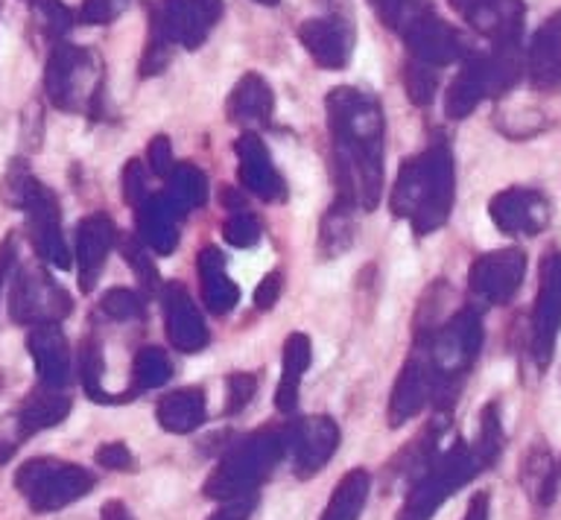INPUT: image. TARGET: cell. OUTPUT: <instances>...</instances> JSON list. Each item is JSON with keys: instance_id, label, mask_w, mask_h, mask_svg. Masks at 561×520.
I'll list each match as a JSON object with an SVG mask.
<instances>
[{"instance_id": "1", "label": "cell", "mask_w": 561, "mask_h": 520, "mask_svg": "<svg viewBox=\"0 0 561 520\" xmlns=\"http://www.w3.org/2000/svg\"><path fill=\"white\" fill-rule=\"evenodd\" d=\"M336 199L375 211L383 194V108L371 94L340 85L324 97Z\"/></svg>"}, {"instance_id": "2", "label": "cell", "mask_w": 561, "mask_h": 520, "mask_svg": "<svg viewBox=\"0 0 561 520\" xmlns=\"http://www.w3.org/2000/svg\"><path fill=\"white\" fill-rule=\"evenodd\" d=\"M456 170L445 143H433L403 161L392 187V213L424 238L442 229L454 211Z\"/></svg>"}, {"instance_id": "3", "label": "cell", "mask_w": 561, "mask_h": 520, "mask_svg": "<svg viewBox=\"0 0 561 520\" xmlns=\"http://www.w3.org/2000/svg\"><path fill=\"white\" fill-rule=\"evenodd\" d=\"M482 319L473 308L456 310L442 327H424L419 336V351L427 357L430 369L436 374V406L450 409L456 401L459 383L471 371L482 351Z\"/></svg>"}, {"instance_id": "4", "label": "cell", "mask_w": 561, "mask_h": 520, "mask_svg": "<svg viewBox=\"0 0 561 520\" xmlns=\"http://www.w3.org/2000/svg\"><path fill=\"white\" fill-rule=\"evenodd\" d=\"M287 453V427H263L226 450L205 483V497L219 502L252 497Z\"/></svg>"}, {"instance_id": "5", "label": "cell", "mask_w": 561, "mask_h": 520, "mask_svg": "<svg viewBox=\"0 0 561 520\" xmlns=\"http://www.w3.org/2000/svg\"><path fill=\"white\" fill-rule=\"evenodd\" d=\"M494 465V459L473 441H456L447 450H438L433 462L412 479V488L403 500L394 520H433L438 506L454 497L462 485H468L485 467Z\"/></svg>"}, {"instance_id": "6", "label": "cell", "mask_w": 561, "mask_h": 520, "mask_svg": "<svg viewBox=\"0 0 561 520\" xmlns=\"http://www.w3.org/2000/svg\"><path fill=\"white\" fill-rule=\"evenodd\" d=\"M524 56L512 45H494L489 54H471L462 59V71L445 91V115L450 120H465L485 100L503 97L524 73Z\"/></svg>"}, {"instance_id": "7", "label": "cell", "mask_w": 561, "mask_h": 520, "mask_svg": "<svg viewBox=\"0 0 561 520\" xmlns=\"http://www.w3.org/2000/svg\"><path fill=\"white\" fill-rule=\"evenodd\" d=\"M94 485L96 476L88 467L53 457L26 459L15 471V488L38 515H50L82 500Z\"/></svg>"}, {"instance_id": "8", "label": "cell", "mask_w": 561, "mask_h": 520, "mask_svg": "<svg viewBox=\"0 0 561 520\" xmlns=\"http://www.w3.org/2000/svg\"><path fill=\"white\" fill-rule=\"evenodd\" d=\"M9 190H12L9 199L26 213V231H30V240H33L38 257L56 269H70L73 255H70L68 240L61 234V211L53 190H47L30 173H15Z\"/></svg>"}, {"instance_id": "9", "label": "cell", "mask_w": 561, "mask_h": 520, "mask_svg": "<svg viewBox=\"0 0 561 520\" xmlns=\"http://www.w3.org/2000/svg\"><path fill=\"white\" fill-rule=\"evenodd\" d=\"M100 85H103L100 59L85 47L56 42L47 68H44V91L53 106L61 112L94 108Z\"/></svg>"}, {"instance_id": "10", "label": "cell", "mask_w": 561, "mask_h": 520, "mask_svg": "<svg viewBox=\"0 0 561 520\" xmlns=\"http://www.w3.org/2000/svg\"><path fill=\"white\" fill-rule=\"evenodd\" d=\"M73 299L65 287L53 281L50 273L38 264L21 266L12 278L9 292V316L24 327L35 325H59L61 319L70 316Z\"/></svg>"}, {"instance_id": "11", "label": "cell", "mask_w": 561, "mask_h": 520, "mask_svg": "<svg viewBox=\"0 0 561 520\" xmlns=\"http://www.w3.org/2000/svg\"><path fill=\"white\" fill-rule=\"evenodd\" d=\"M70 413V397L61 389L38 386L21 401L15 413L9 415L7 421L0 424V462H7L18 450V444L35 432L50 430L61 424Z\"/></svg>"}, {"instance_id": "12", "label": "cell", "mask_w": 561, "mask_h": 520, "mask_svg": "<svg viewBox=\"0 0 561 520\" xmlns=\"http://www.w3.org/2000/svg\"><path fill=\"white\" fill-rule=\"evenodd\" d=\"M561 331V252H550L541 264V284L533 308V360L547 369Z\"/></svg>"}, {"instance_id": "13", "label": "cell", "mask_w": 561, "mask_h": 520, "mask_svg": "<svg viewBox=\"0 0 561 520\" xmlns=\"http://www.w3.org/2000/svg\"><path fill=\"white\" fill-rule=\"evenodd\" d=\"M526 278V255L520 249H494L473 261L468 287L485 304H508Z\"/></svg>"}, {"instance_id": "14", "label": "cell", "mask_w": 561, "mask_h": 520, "mask_svg": "<svg viewBox=\"0 0 561 520\" xmlns=\"http://www.w3.org/2000/svg\"><path fill=\"white\" fill-rule=\"evenodd\" d=\"M401 38L412 59H419V62L430 65V68H445V65L462 62V59L471 56L468 38L438 19L436 10L419 15L410 27L403 30Z\"/></svg>"}, {"instance_id": "15", "label": "cell", "mask_w": 561, "mask_h": 520, "mask_svg": "<svg viewBox=\"0 0 561 520\" xmlns=\"http://www.w3.org/2000/svg\"><path fill=\"white\" fill-rule=\"evenodd\" d=\"M287 450L298 479H310L340 450V427L331 415H307L287 424Z\"/></svg>"}, {"instance_id": "16", "label": "cell", "mask_w": 561, "mask_h": 520, "mask_svg": "<svg viewBox=\"0 0 561 520\" xmlns=\"http://www.w3.org/2000/svg\"><path fill=\"white\" fill-rule=\"evenodd\" d=\"M489 217L503 234L512 238H535L550 226V199L529 187H506L491 196Z\"/></svg>"}, {"instance_id": "17", "label": "cell", "mask_w": 561, "mask_h": 520, "mask_svg": "<svg viewBox=\"0 0 561 520\" xmlns=\"http://www.w3.org/2000/svg\"><path fill=\"white\" fill-rule=\"evenodd\" d=\"M298 42L310 59L324 71H342L354 54V27L345 15L328 12L322 19H307L298 27Z\"/></svg>"}, {"instance_id": "18", "label": "cell", "mask_w": 561, "mask_h": 520, "mask_svg": "<svg viewBox=\"0 0 561 520\" xmlns=\"http://www.w3.org/2000/svg\"><path fill=\"white\" fill-rule=\"evenodd\" d=\"M450 7L468 27L494 45H512L520 38L526 19L524 0H450Z\"/></svg>"}, {"instance_id": "19", "label": "cell", "mask_w": 561, "mask_h": 520, "mask_svg": "<svg viewBox=\"0 0 561 520\" xmlns=\"http://www.w3.org/2000/svg\"><path fill=\"white\" fill-rule=\"evenodd\" d=\"M427 404H436V374L430 369L427 357L415 348L412 357L403 362L401 374L394 380L392 395H389V427H401L412 421Z\"/></svg>"}, {"instance_id": "20", "label": "cell", "mask_w": 561, "mask_h": 520, "mask_svg": "<svg viewBox=\"0 0 561 520\" xmlns=\"http://www.w3.org/2000/svg\"><path fill=\"white\" fill-rule=\"evenodd\" d=\"M161 304H164L167 339L175 351L196 354L210 343L208 325L202 319V310L193 304L187 287L179 281H170L161 287Z\"/></svg>"}, {"instance_id": "21", "label": "cell", "mask_w": 561, "mask_h": 520, "mask_svg": "<svg viewBox=\"0 0 561 520\" xmlns=\"http://www.w3.org/2000/svg\"><path fill=\"white\" fill-rule=\"evenodd\" d=\"M117 246V231L114 222L105 213H91L77 226V238H73V261L79 269V290H94L96 278L103 273L108 252Z\"/></svg>"}, {"instance_id": "22", "label": "cell", "mask_w": 561, "mask_h": 520, "mask_svg": "<svg viewBox=\"0 0 561 520\" xmlns=\"http://www.w3.org/2000/svg\"><path fill=\"white\" fill-rule=\"evenodd\" d=\"M237 170H240V185L252 196L263 199V203H278L287 196L284 178L278 176V170L272 164V155L266 150V143L254 132H245L237 138Z\"/></svg>"}, {"instance_id": "23", "label": "cell", "mask_w": 561, "mask_h": 520, "mask_svg": "<svg viewBox=\"0 0 561 520\" xmlns=\"http://www.w3.org/2000/svg\"><path fill=\"white\" fill-rule=\"evenodd\" d=\"M135 226L138 238L147 243L156 255H170L179 246V226L184 220V208L170 194H152L144 203L135 205Z\"/></svg>"}, {"instance_id": "24", "label": "cell", "mask_w": 561, "mask_h": 520, "mask_svg": "<svg viewBox=\"0 0 561 520\" xmlns=\"http://www.w3.org/2000/svg\"><path fill=\"white\" fill-rule=\"evenodd\" d=\"M26 348L35 362L38 380L44 386L65 389L70 383V345L68 336L56 322L53 325L30 327Z\"/></svg>"}, {"instance_id": "25", "label": "cell", "mask_w": 561, "mask_h": 520, "mask_svg": "<svg viewBox=\"0 0 561 520\" xmlns=\"http://www.w3.org/2000/svg\"><path fill=\"white\" fill-rule=\"evenodd\" d=\"M210 19L196 7V0H164L156 21V33L167 45H182L187 50L202 47L210 33Z\"/></svg>"}, {"instance_id": "26", "label": "cell", "mask_w": 561, "mask_h": 520, "mask_svg": "<svg viewBox=\"0 0 561 520\" xmlns=\"http://www.w3.org/2000/svg\"><path fill=\"white\" fill-rule=\"evenodd\" d=\"M228 120L240 126H270L275 115V94H272L270 82L263 80L261 73H243L237 85L228 94L226 103Z\"/></svg>"}, {"instance_id": "27", "label": "cell", "mask_w": 561, "mask_h": 520, "mask_svg": "<svg viewBox=\"0 0 561 520\" xmlns=\"http://www.w3.org/2000/svg\"><path fill=\"white\" fill-rule=\"evenodd\" d=\"M526 71L535 89L561 85V10L543 21V27L533 36L526 54Z\"/></svg>"}, {"instance_id": "28", "label": "cell", "mask_w": 561, "mask_h": 520, "mask_svg": "<svg viewBox=\"0 0 561 520\" xmlns=\"http://www.w3.org/2000/svg\"><path fill=\"white\" fill-rule=\"evenodd\" d=\"M196 273H199V290L205 308L214 316H226L228 310L237 308L240 301V287L228 278L226 257L217 246H205L196 261Z\"/></svg>"}, {"instance_id": "29", "label": "cell", "mask_w": 561, "mask_h": 520, "mask_svg": "<svg viewBox=\"0 0 561 520\" xmlns=\"http://www.w3.org/2000/svg\"><path fill=\"white\" fill-rule=\"evenodd\" d=\"M313 360V345L307 334H289L280 351V380L275 389V406L280 413H293L298 406V389L305 380V371Z\"/></svg>"}, {"instance_id": "30", "label": "cell", "mask_w": 561, "mask_h": 520, "mask_svg": "<svg viewBox=\"0 0 561 520\" xmlns=\"http://www.w3.org/2000/svg\"><path fill=\"white\" fill-rule=\"evenodd\" d=\"M205 392L199 386H184L161 397L156 406L158 427L173 436H187V432L199 430L205 421Z\"/></svg>"}, {"instance_id": "31", "label": "cell", "mask_w": 561, "mask_h": 520, "mask_svg": "<svg viewBox=\"0 0 561 520\" xmlns=\"http://www.w3.org/2000/svg\"><path fill=\"white\" fill-rule=\"evenodd\" d=\"M368 494H371V474L363 467H354L336 483L319 520H359V515L366 509Z\"/></svg>"}, {"instance_id": "32", "label": "cell", "mask_w": 561, "mask_h": 520, "mask_svg": "<svg viewBox=\"0 0 561 520\" xmlns=\"http://www.w3.org/2000/svg\"><path fill=\"white\" fill-rule=\"evenodd\" d=\"M354 205L333 199L331 211L322 217V234H319V249L324 257L342 255L354 243Z\"/></svg>"}, {"instance_id": "33", "label": "cell", "mask_w": 561, "mask_h": 520, "mask_svg": "<svg viewBox=\"0 0 561 520\" xmlns=\"http://www.w3.org/2000/svg\"><path fill=\"white\" fill-rule=\"evenodd\" d=\"M173 378V362L161 348L149 345V348H140L131 360V392H147V389L164 386L167 380Z\"/></svg>"}, {"instance_id": "34", "label": "cell", "mask_w": 561, "mask_h": 520, "mask_svg": "<svg viewBox=\"0 0 561 520\" xmlns=\"http://www.w3.org/2000/svg\"><path fill=\"white\" fill-rule=\"evenodd\" d=\"M556 479H559V471H556L552 457L543 448H535L524 462V485L529 488L535 502L550 506L556 497Z\"/></svg>"}, {"instance_id": "35", "label": "cell", "mask_w": 561, "mask_h": 520, "mask_svg": "<svg viewBox=\"0 0 561 520\" xmlns=\"http://www.w3.org/2000/svg\"><path fill=\"white\" fill-rule=\"evenodd\" d=\"M79 378H82V386H85L88 397L96 401V404H117V401H121V397L112 395V392L103 386L105 357L96 339H88V343L82 345V357H79Z\"/></svg>"}, {"instance_id": "36", "label": "cell", "mask_w": 561, "mask_h": 520, "mask_svg": "<svg viewBox=\"0 0 561 520\" xmlns=\"http://www.w3.org/2000/svg\"><path fill=\"white\" fill-rule=\"evenodd\" d=\"M167 178H170V196L182 205L184 211L202 208L208 203V178L196 164H175Z\"/></svg>"}, {"instance_id": "37", "label": "cell", "mask_w": 561, "mask_h": 520, "mask_svg": "<svg viewBox=\"0 0 561 520\" xmlns=\"http://www.w3.org/2000/svg\"><path fill=\"white\" fill-rule=\"evenodd\" d=\"M438 68H430V65L419 62V59H407L403 65V91L410 97L412 106L427 108L438 94Z\"/></svg>"}, {"instance_id": "38", "label": "cell", "mask_w": 561, "mask_h": 520, "mask_svg": "<svg viewBox=\"0 0 561 520\" xmlns=\"http://www.w3.org/2000/svg\"><path fill=\"white\" fill-rule=\"evenodd\" d=\"M368 3L377 12V19L394 33H403L419 15L433 10L430 0H368Z\"/></svg>"}, {"instance_id": "39", "label": "cell", "mask_w": 561, "mask_h": 520, "mask_svg": "<svg viewBox=\"0 0 561 520\" xmlns=\"http://www.w3.org/2000/svg\"><path fill=\"white\" fill-rule=\"evenodd\" d=\"M30 10H33L35 24L53 42H61L73 27V12L61 0H30Z\"/></svg>"}, {"instance_id": "40", "label": "cell", "mask_w": 561, "mask_h": 520, "mask_svg": "<svg viewBox=\"0 0 561 520\" xmlns=\"http://www.w3.org/2000/svg\"><path fill=\"white\" fill-rule=\"evenodd\" d=\"M222 238H226L228 246L249 249L254 243H261V222H257L252 211L237 208V211H231L226 226H222Z\"/></svg>"}, {"instance_id": "41", "label": "cell", "mask_w": 561, "mask_h": 520, "mask_svg": "<svg viewBox=\"0 0 561 520\" xmlns=\"http://www.w3.org/2000/svg\"><path fill=\"white\" fill-rule=\"evenodd\" d=\"M100 310L105 316L114 319V322H129V319H138L144 313V301L135 290H126V287H114L100 299Z\"/></svg>"}, {"instance_id": "42", "label": "cell", "mask_w": 561, "mask_h": 520, "mask_svg": "<svg viewBox=\"0 0 561 520\" xmlns=\"http://www.w3.org/2000/svg\"><path fill=\"white\" fill-rule=\"evenodd\" d=\"M257 386H261V378H257V374H249V371H237V374H228V380H226V415L243 413L245 406L252 404V397L257 395Z\"/></svg>"}, {"instance_id": "43", "label": "cell", "mask_w": 561, "mask_h": 520, "mask_svg": "<svg viewBox=\"0 0 561 520\" xmlns=\"http://www.w3.org/2000/svg\"><path fill=\"white\" fill-rule=\"evenodd\" d=\"M121 249H123V257H126V264L131 266V273L138 275V281L144 284V290L147 292L161 290V278H158V269L156 264H152V257H147V252H144L138 243H131V240H123Z\"/></svg>"}, {"instance_id": "44", "label": "cell", "mask_w": 561, "mask_h": 520, "mask_svg": "<svg viewBox=\"0 0 561 520\" xmlns=\"http://www.w3.org/2000/svg\"><path fill=\"white\" fill-rule=\"evenodd\" d=\"M123 7H126V0H85L79 10V21L88 27H105L121 15Z\"/></svg>"}, {"instance_id": "45", "label": "cell", "mask_w": 561, "mask_h": 520, "mask_svg": "<svg viewBox=\"0 0 561 520\" xmlns=\"http://www.w3.org/2000/svg\"><path fill=\"white\" fill-rule=\"evenodd\" d=\"M147 164H149V170H152V173L161 178L173 173V167H175L173 147H170V138H167V135H156V138L149 141Z\"/></svg>"}, {"instance_id": "46", "label": "cell", "mask_w": 561, "mask_h": 520, "mask_svg": "<svg viewBox=\"0 0 561 520\" xmlns=\"http://www.w3.org/2000/svg\"><path fill=\"white\" fill-rule=\"evenodd\" d=\"M123 196L129 205H140L147 199V173H144V164L131 159L123 170Z\"/></svg>"}, {"instance_id": "47", "label": "cell", "mask_w": 561, "mask_h": 520, "mask_svg": "<svg viewBox=\"0 0 561 520\" xmlns=\"http://www.w3.org/2000/svg\"><path fill=\"white\" fill-rule=\"evenodd\" d=\"M96 465L108 467V471H131L135 467V457L123 441H108L96 450Z\"/></svg>"}, {"instance_id": "48", "label": "cell", "mask_w": 561, "mask_h": 520, "mask_svg": "<svg viewBox=\"0 0 561 520\" xmlns=\"http://www.w3.org/2000/svg\"><path fill=\"white\" fill-rule=\"evenodd\" d=\"M280 287H284V278L280 273H270L257 284V290H254V308L257 310H270L280 296Z\"/></svg>"}, {"instance_id": "49", "label": "cell", "mask_w": 561, "mask_h": 520, "mask_svg": "<svg viewBox=\"0 0 561 520\" xmlns=\"http://www.w3.org/2000/svg\"><path fill=\"white\" fill-rule=\"evenodd\" d=\"M254 509V497H240V500L222 502L208 520H249Z\"/></svg>"}, {"instance_id": "50", "label": "cell", "mask_w": 561, "mask_h": 520, "mask_svg": "<svg viewBox=\"0 0 561 520\" xmlns=\"http://www.w3.org/2000/svg\"><path fill=\"white\" fill-rule=\"evenodd\" d=\"M15 261H18V238L15 234H7V240L0 243V292H3V287H7L12 269H15Z\"/></svg>"}, {"instance_id": "51", "label": "cell", "mask_w": 561, "mask_h": 520, "mask_svg": "<svg viewBox=\"0 0 561 520\" xmlns=\"http://www.w3.org/2000/svg\"><path fill=\"white\" fill-rule=\"evenodd\" d=\"M491 515V497L489 492H477L468 502V509H465L462 520H489Z\"/></svg>"}, {"instance_id": "52", "label": "cell", "mask_w": 561, "mask_h": 520, "mask_svg": "<svg viewBox=\"0 0 561 520\" xmlns=\"http://www.w3.org/2000/svg\"><path fill=\"white\" fill-rule=\"evenodd\" d=\"M100 520H135V518H131V511L126 502L108 500L103 502V509H100Z\"/></svg>"}, {"instance_id": "53", "label": "cell", "mask_w": 561, "mask_h": 520, "mask_svg": "<svg viewBox=\"0 0 561 520\" xmlns=\"http://www.w3.org/2000/svg\"><path fill=\"white\" fill-rule=\"evenodd\" d=\"M254 3H263V7H275L278 0H254Z\"/></svg>"}]
</instances>
